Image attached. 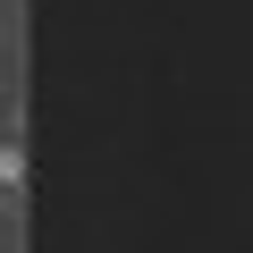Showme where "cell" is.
Instances as JSON below:
<instances>
[{
	"instance_id": "cell-1",
	"label": "cell",
	"mask_w": 253,
	"mask_h": 253,
	"mask_svg": "<svg viewBox=\"0 0 253 253\" xmlns=\"http://www.w3.org/2000/svg\"><path fill=\"white\" fill-rule=\"evenodd\" d=\"M17 177H26V152H17V144H0V186H17Z\"/></svg>"
}]
</instances>
